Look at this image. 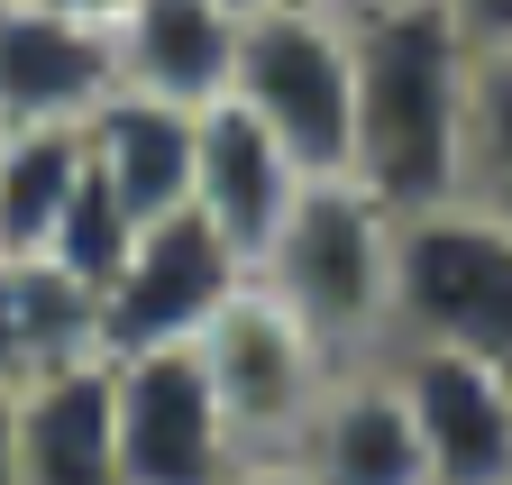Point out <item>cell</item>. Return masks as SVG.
<instances>
[{"label": "cell", "mask_w": 512, "mask_h": 485, "mask_svg": "<svg viewBox=\"0 0 512 485\" xmlns=\"http://www.w3.org/2000/svg\"><path fill=\"white\" fill-rule=\"evenodd\" d=\"M37 348H28V293H19V257H0V385H28Z\"/></svg>", "instance_id": "e0dca14e"}, {"label": "cell", "mask_w": 512, "mask_h": 485, "mask_svg": "<svg viewBox=\"0 0 512 485\" xmlns=\"http://www.w3.org/2000/svg\"><path fill=\"white\" fill-rule=\"evenodd\" d=\"M192 129H202V110H174V101H147V92H110L83 119V165L119 202L128 229L192 211Z\"/></svg>", "instance_id": "4fadbf2b"}, {"label": "cell", "mask_w": 512, "mask_h": 485, "mask_svg": "<svg viewBox=\"0 0 512 485\" xmlns=\"http://www.w3.org/2000/svg\"><path fill=\"white\" fill-rule=\"evenodd\" d=\"M192 348H202V367H211V385H220V403L238 421L247 458H284L302 440L311 403L330 394V376L348 367V357H330L256 275L220 302V321L192 339Z\"/></svg>", "instance_id": "8992f818"}, {"label": "cell", "mask_w": 512, "mask_h": 485, "mask_svg": "<svg viewBox=\"0 0 512 485\" xmlns=\"http://www.w3.org/2000/svg\"><path fill=\"white\" fill-rule=\"evenodd\" d=\"M238 37H247L238 0H128L110 19V74H119V92L211 110V101H229Z\"/></svg>", "instance_id": "8fae6325"}, {"label": "cell", "mask_w": 512, "mask_h": 485, "mask_svg": "<svg viewBox=\"0 0 512 485\" xmlns=\"http://www.w3.org/2000/svg\"><path fill=\"white\" fill-rule=\"evenodd\" d=\"M238 485H302V476H293L284 458H256V467H238Z\"/></svg>", "instance_id": "ffe728a7"}, {"label": "cell", "mask_w": 512, "mask_h": 485, "mask_svg": "<svg viewBox=\"0 0 512 485\" xmlns=\"http://www.w3.org/2000/svg\"><path fill=\"white\" fill-rule=\"evenodd\" d=\"M0 147H10V119H0Z\"/></svg>", "instance_id": "7402d4cb"}, {"label": "cell", "mask_w": 512, "mask_h": 485, "mask_svg": "<svg viewBox=\"0 0 512 485\" xmlns=\"http://www.w3.org/2000/svg\"><path fill=\"white\" fill-rule=\"evenodd\" d=\"M284 467L302 485H430L394 367H384V357H348L330 376V394L311 403L302 440L284 449Z\"/></svg>", "instance_id": "30bf717a"}, {"label": "cell", "mask_w": 512, "mask_h": 485, "mask_svg": "<svg viewBox=\"0 0 512 485\" xmlns=\"http://www.w3.org/2000/svg\"><path fill=\"white\" fill-rule=\"evenodd\" d=\"M384 367L403 385L430 485H512V376L448 339H394Z\"/></svg>", "instance_id": "ba28073f"}, {"label": "cell", "mask_w": 512, "mask_h": 485, "mask_svg": "<svg viewBox=\"0 0 512 485\" xmlns=\"http://www.w3.org/2000/svg\"><path fill=\"white\" fill-rule=\"evenodd\" d=\"M357 129H348V174L394 202L430 211L458 193L467 156V83L476 46L448 28L439 0H357Z\"/></svg>", "instance_id": "6da1fadb"}, {"label": "cell", "mask_w": 512, "mask_h": 485, "mask_svg": "<svg viewBox=\"0 0 512 485\" xmlns=\"http://www.w3.org/2000/svg\"><path fill=\"white\" fill-rule=\"evenodd\" d=\"M458 202H485L512 220V46L476 55L467 83V156H458Z\"/></svg>", "instance_id": "2e32d148"}, {"label": "cell", "mask_w": 512, "mask_h": 485, "mask_svg": "<svg viewBox=\"0 0 512 485\" xmlns=\"http://www.w3.org/2000/svg\"><path fill=\"white\" fill-rule=\"evenodd\" d=\"M394 339H448L512 376V220L485 202L403 211L394 238ZM384 339V348H394Z\"/></svg>", "instance_id": "277c9868"}, {"label": "cell", "mask_w": 512, "mask_h": 485, "mask_svg": "<svg viewBox=\"0 0 512 485\" xmlns=\"http://www.w3.org/2000/svg\"><path fill=\"white\" fill-rule=\"evenodd\" d=\"M110 403H119V476L128 485H238V467H256L192 339L110 357Z\"/></svg>", "instance_id": "5b68a950"}, {"label": "cell", "mask_w": 512, "mask_h": 485, "mask_svg": "<svg viewBox=\"0 0 512 485\" xmlns=\"http://www.w3.org/2000/svg\"><path fill=\"white\" fill-rule=\"evenodd\" d=\"M55 10H74V19H92V28H110V19L128 10V0H55Z\"/></svg>", "instance_id": "44dd1931"}, {"label": "cell", "mask_w": 512, "mask_h": 485, "mask_svg": "<svg viewBox=\"0 0 512 485\" xmlns=\"http://www.w3.org/2000/svg\"><path fill=\"white\" fill-rule=\"evenodd\" d=\"M83 193V129H10L0 147V257H46Z\"/></svg>", "instance_id": "9a60e30c"}, {"label": "cell", "mask_w": 512, "mask_h": 485, "mask_svg": "<svg viewBox=\"0 0 512 485\" xmlns=\"http://www.w3.org/2000/svg\"><path fill=\"white\" fill-rule=\"evenodd\" d=\"M302 184H311V174L284 156V138L256 110H238V101H211L202 110V129H192V211H202L247 266L275 238V220L293 211Z\"/></svg>", "instance_id": "7c38bea8"}, {"label": "cell", "mask_w": 512, "mask_h": 485, "mask_svg": "<svg viewBox=\"0 0 512 485\" xmlns=\"http://www.w3.org/2000/svg\"><path fill=\"white\" fill-rule=\"evenodd\" d=\"M19 485H128L110 357H74L19 385Z\"/></svg>", "instance_id": "5bb4252c"}, {"label": "cell", "mask_w": 512, "mask_h": 485, "mask_svg": "<svg viewBox=\"0 0 512 485\" xmlns=\"http://www.w3.org/2000/svg\"><path fill=\"white\" fill-rule=\"evenodd\" d=\"M238 10H266V0H238Z\"/></svg>", "instance_id": "603a6c76"}, {"label": "cell", "mask_w": 512, "mask_h": 485, "mask_svg": "<svg viewBox=\"0 0 512 485\" xmlns=\"http://www.w3.org/2000/svg\"><path fill=\"white\" fill-rule=\"evenodd\" d=\"M238 284H247V257L229 248L202 211H165L147 229H128L119 266L101 275V357L202 339Z\"/></svg>", "instance_id": "52a82bcc"}, {"label": "cell", "mask_w": 512, "mask_h": 485, "mask_svg": "<svg viewBox=\"0 0 512 485\" xmlns=\"http://www.w3.org/2000/svg\"><path fill=\"white\" fill-rule=\"evenodd\" d=\"M0 485H19V385H0Z\"/></svg>", "instance_id": "d6986e66"}, {"label": "cell", "mask_w": 512, "mask_h": 485, "mask_svg": "<svg viewBox=\"0 0 512 485\" xmlns=\"http://www.w3.org/2000/svg\"><path fill=\"white\" fill-rule=\"evenodd\" d=\"M110 92V28L55 0H0V119L10 129H83Z\"/></svg>", "instance_id": "9c48e42d"}, {"label": "cell", "mask_w": 512, "mask_h": 485, "mask_svg": "<svg viewBox=\"0 0 512 485\" xmlns=\"http://www.w3.org/2000/svg\"><path fill=\"white\" fill-rule=\"evenodd\" d=\"M229 101L266 119L302 174H348V129H357V28H348V10L339 0H266V10H247Z\"/></svg>", "instance_id": "3957f363"}, {"label": "cell", "mask_w": 512, "mask_h": 485, "mask_svg": "<svg viewBox=\"0 0 512 485\" xmlns=\"http://www.w3.org/2000/svg\"><path fill=\"white\" fill-rule=\"evenodd\" d=\"M439 10H448V28H458L476 55L512 46V0H439Z\"/></svg>", "instance_id": "ac0fdd59"}, {"label": "cell", "mask_w": 512, "mask_h": 485, "mask_svg": "<svg viewBox=\"0 0 512 485\" xmlns=\"http://www.w3.org/2000/svg\"><path fill=\"white\" fill-rule=\"evenodd\" d=\"M394 238H403L394 202H375L357 174H311L247 275L330 357H384V339H394Z\"/></svg>", "instance_id": "7a4b0ae2"}]
</instances>
